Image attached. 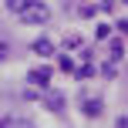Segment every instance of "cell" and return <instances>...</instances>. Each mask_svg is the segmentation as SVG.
I'll return each instance as SVG.
<instances>
[{
	"label": "cell",
	"mask_w": 128,
	"mask_h": 128,
	"mask_svg": "<svg viewBox=\"0 0 128 128\" xmlns=\"http://www.w3.org/2000/svg\"><path fill=\"white\" fill-rule=\"evenodd\" d=\"M20 17V24H47V17H51V10H47L44 4H37V0H34L30 7H27L24 14H17Z\"/></svg>",
	"instance_id": "6da1fadb"
},
{
	"label": "cell",
	"mask_w": 128,
	"mask_h": 128,
	"mask_svg": "<svg viewBox=\"0 0 128 128\" xmlns=\"http://www.w3.org/2000/svg\"><path fill=\"white\" fill-rule=\"evenodd\" d=\"M30 4H34V0H7V10H14V14H24Z\"/></svg>",
	"instance_id": "8992f818"
},
{
	"label": "cell",
	"mask_w": 128,
	"mask_h": 128,
	"mask_svg": "<svg viewBox=\"0 0 128 128\" xmlns=\"http://www.w3.org/2000/svg\"><path fill=\"white\" fill-rule=\"evenodd\" d=\"M27 81H30V84H40V88H47V81H51V71H47V68H34L30 74H27Z\"/></svg>",
	"instance_id": "277c9868"
},
{
	"label": "cell",
	"mask_w": 128,
	"mask_h": 128,
	"mask_svg": "<svg viewBox=\"0 0 128 128\" xmlns=\"http://www.w3.org/2000/svg\"><path fill=\"white\" fill-rule=\"evenodd\" d=\"M64 44H68V47H81V37H78V34H71V37H64Z\"/></svg>",
	"instance_id": "30bf717a"
},
{
	"label": "cell",
	"mask_w": 128,
	"mask_h": 128,
	"mask_svg": "<svg viewBox=\"0 0 128 128\" xmlns=\"http://www.w3.org/2000/svg\"><path fill=\"white\" fill-rule=\"evenodd\" d=\"M30 51H34V54H40V58H47V54H54V47H51V40L40 37V40H34V44H30Z\"/></svg>",
	"instance_id": "5b68a950"
},
{
	"label": "cell",
	"mask_w": 128,
	"mask_h": 128,
	"mask_svg": "<svg viewBox=\"0 0 128 128\" xmlns=\"http://www.w3.org/2000/svg\"><path fill=\"white\" fill-rule=\"evenodd\" d=\"M40 98H44V104L54 111V115H61V111H64V104H68L61 91H51V88H44V94H40Z\"/></svg>",
	"instance_id": "7a4b0ae2"
},
{
	"label": "cell",
	"mask_w": 128,
	"mask_h": 128,
	"mask_svg": "<svg viewBox=\"0 0 128 128\" xmlns=\"http://www.w3.org/2000/svg\"><path fill=\"white\" fill-rule=\"evenodd\" d=\"M91 14H94V7H91V4H81V7H78V17H84V20H88Z\"/></svg>",
	"instance_id": "9c48e42d"
},
{
	"label": "cell",
	"mask_w": 128,
	"mask_h": 128,
	"mask_svg": "<svg viewBox=\"0 0 128 128\" xmlns=\"http://www.w3.org/2000/svg\"><path fill=\"white\" fill-rule=\"evenodd\" d=\"M122 54H125L122 40H115V44H111V61H122Z\"/></svg>",
	"instance_id": "ba28073f"
},
{
	"label": "cell",
	"mask_w": 128,
	"mask_h": 128,
	"mask_svg": "<svg viewBox=\"0 0 128 128\" xmlns=\"http://www.w3.org/2000/svg\"><path fill=\"white\" fill-rule=\"evenodd\" d=\"M7 54H10V47H7V44H0V61H4Z\"/></svg>",
	"instance_id": "7c38bea8"
},
{
	"label": "cell",
	"mask_w": 128,
	"mask_h": 128,
	"mask_svg": "<svg viewBox=\"0 0 128 128\" xmlns=\"http://www.w3.org/2000/svg\"><path fill=\"white\" fill-rule=\"evenodd\" d=\"M74 74H78V78H91V74H94V68H78Z\"/></svg>",
	"instance_id": "8fae6325"
},
{
	"label": "cell",
	"mask_w": 128,
	"mask_h": 128,
	"mask_svg": "<svg viewBox=\"0 0 128 128\" xmlns=\"http://www.w3.org/2000/svg\"><path fill=\"white\" fill-rule=\"evenodd\" d=\"M101 108H104V104L98 101V98H84V101H81V111H84V118H94V115H101Z\"/></svg>",
	"instance_id": "3957f363"
},
{
	"label": "cell",
	"mask_w": 128,
	"mask_h": 128,
	"mask_svg": "<svg viewBox=\"0 0 128 128\" xmlns=\"http://www.w3.org/2000/svg\"><path fill=\"white\" fill-rule=\"evenodd\" d=\"M58 68L61 71H74V61H71L68 54H61V58H58Z\"/></svg>",
	"instance_id": "52a82bcc"
}]
</instances>
